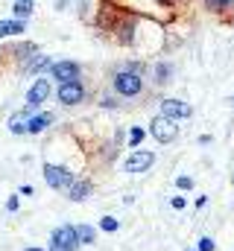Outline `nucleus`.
Wrapping results in <instances>:
<instances>
[{"label": "nucleus", "mask_w": 234, "mask_h": 251, "mask_svg": "<svg viewBox=\"0 0 234 251\" xmlns=\"http://www.w3.org/2000/svg\"><path fill=\"white\" fill-rule=\"evenodd\" d=\"M50 94H53L50 79H47V76H35V79H32V85H29V91H27V105H24V114H27V117L38 114V108L50 100Z\"/></svg>", "instance_id": "obj_1"}, {"label": "nucleus", "mask_w": 234, "mask_h": 251, "mask_svg": "<svg viewBox=\"0 0 234 251\" xmlns=\"http://www.w3.org/2000/svg\"><path fill=\"white\" fill-rule=\"evenodd\" d=\"M112 35H115V41L120 44V47H132L135 38H138V15L123 9V15L117 18L115 29H112Z\"/></svg>", "instance_id": "obj_2"}, {"label": "nucleus", "mask_w": 234, "mask_h": 251, "mask_svg": "<svg viewBox=\"0 0 234 251\" xmlns=\"http://www.w3.org/2000/svg\"><path fill=\"white\" fill-rule=\"evenodd\" d=\"M112 88H115V94L120 97H141L144 94V76H138V73H129V70H117L115 76H112Z\"/></svg>", "instance_id": "obj_3"}, {"label": "nucleus", "mask_w": 234, "mask_h": 251, "mask_svg": "<svg viewBox=\"0 0 234 251\" xmlns=\"http://www.w3.org/2000/svg\"><path fill=\"white\" fill-rule=\"evenodd\" d=\"M41 176H44V181H47L50 190H67L70 181L76 178L73 170L64 167V164H44V167H41Z\"/></svg>", "instance_id": "obj_4"}, {"label": "nucleus", "mask_w": 234, "mask_h": 251, "mask_svg": "<svg viewBox=\"0 0 234 251\" xmlns=\"http://www.w3.org/2000/svg\"><path fill=\"white\" fill-rule=\"evenodd\" d=\"M85 97H88V91H85L82 82H61V85L56 88V100L61 102V105H67V108L85 102Z\"/></svg>", "instance_id": "obj_5"}, {"label": "nucleus", "mask_w": 234, "mask_h": 251, "mask_svg": "<svg viewBox=\"0 0 234 251\" xmlns=\"http://www.w3.org/2000/svg\"><path fill=\"white\" fill-rule=\"evenodd\" d=\"M50 76L56 79L58 85H61V82H82V67H79V62L61 59V62L50 64Z\"/></svg>", "instance_id": "obj_6"}, {"label": "nucleus", "mask_w": 234, "mask_h": 251, "mask_svg": "<svg viewBox=\"0 0 234 251\" xmlns=\"http://www.w3.org/2000/svg\"><path fill=\"white\" fill-rule=\"evenodd\" d=\"M152 164H155V155L149 149H132V155L123 161V170L132 173V176H138V173H146Z\"/></svg>", "instance_id": "obj_7"}, {"label": "nucleus", "mask_w": 234, "mask_h": 251, "mask_svg": "<svg viewBox=\"0 0 234 251\" xmlns=\"http://www.w3.org/2000/svg\"><path fill=\"white\" fill-rule=\"evenodd\" d=\"M149 134L158 140V143H173L176 137H178V128H176V120H167V117H155L152 123H149Z\"/></svg>", "instance_id": "obj_8"}, {"label": "nucleus", "mask_w": 234, "mask_h": 251, "mask_svg": "<svg viewBox=\"0 0 234 251\" xmlns=\"http://www.w3.org/2000/svg\"><path fill=\"white\" fill-rule=\"evenodd\" d=\"M158 114L167 120H187L193 114V108L181 100H158Z\"/></svg>", "instance_id": "obj_9"}, {"label": "nucleus", "mask_w": 234, "mask_h": 251, "mask_svg": "<svg viewBox=\"0 0 234 251\" xmlns=\"http://www.w3.org/2000/svg\"><path fill=\"white\" fill-rule=\"evenodd\" d=\"M50 243H58V246H64L67 251H79V240H76V228L73 225H58V228H53Z\"/></svg>", "instance_id": "obj_10"}, {"label": "nucleus", "mask_w": 234, "mask_h": 251, "mask_svg": "<svg viewBox=\"0 0 234 251\" xmlns=\"http://www.w3.org/2000/svg\"><path fill=\"white\" fill-rule=\"evenodd\" d=\"M50 64H53L50 56L35 53L32 59H27V62L21 64V73H27V76H41V73H47V70H50Z\"/></svg>", "instance_id": "obj_11"}, {"label": "nucleus", "mask_w": 234, "mask_h": 251, "mask_svg": "<svg viewBox=\"0 0 234 251\" xmlns=\"http://www.w3.org/2000/svg\"><path fill=\"white\" fill-rule=\"evenodd\" d=\"M64 193H67L70 201H85V199L94 193V184H91V178H73L70 187L64 190Z\"/></svg>", "instance_id": "obj_12"}, {"label": "nucleus", "mask_w": 234, "mask_h": 251, "mask_svg": "<svg viewBox=\"0 0 234 251\" xmlns=\"http://www.w3.org/2000/svg\"><path fill=\"white\" fill-rule=\"evenodd\" d=\"M35 53H38V44H35V41H18L12 50H6V56H9V59H15L18 64H24L27 59H32Z\"/></svg>", "instance_id": "obj_13"}, {"label": "nucleus", "mask_w": 234, "mask_h": 251, "mask_svg": "<svg viewBox=\"0 0 234 251\" xmlns=\"http://www.w3.org/2000/svg\"><path fill=\"white\" fill-rule=\"evenodd\" d=\"M53 126V114L50 111H38V114H32L29 120H27V134H41V131H47Z\"/></svg>", "instance_id": "obj_14"}, {"label": "nucleus", "mask_w": 234, "mask_h": 251, "mask_svg": "<svg viewBox=\"0 0 234 251\" xmlns=\"http://www.w3.org/2000/svg\"><path fill=\"white\" fill-rule=\"evenodd\" d=\"M27 32V21H15V18H3L0 21V41L3 38H18Z\"/></svg>", "instance_id": "obj_15"}, {"label": "nucleus", "mask_w": 234, "mask_h": 251, "mask_svg": "<svg viewBox=\"0 0 234 251\" xmlns=\"http://www.w3.org/2000/svg\"><path fill=\"white\" fill-rule=\"evenodd\" d=\"M32 12H35V0H15L12 3V18L15 21H27V18H32Z\"/></svg>", "instance_id": "obj_16"}, {"label": "nucleus", "mask_w": 234, "mask_h": 251, "mask_svg": "<svg viewBox=\"0 0 234 251\" xmlns=\"http://www.w3.org/2000/svg\"><path fill=\"white\" fill-rule=\"evenodd\" d=\"M152 82L155 85H167V82H173V64L170 62H155V67H152Z\"/></svg>", "instance_id": "obj_17"}, {"label": "nucleus", "mask_w": 234, "mask_h": 251, "mask_svg": "<svg viewBox=\"0 0 234 251\" xmlns=\"http://www.w3.org/2000/svg\"><path fill=\"white\" fill-rule=\"evenodd\" d=\"M76 228V240H79V246H94L97 243V228L94 225H73Z\"/></svg>", "instance_id": "obj_18"}, {"label": "nucleus", "mask_w": 234, "mask_h": 251, "mask_svg": "<svg viewBox=\"0 0 234 251\" xmlns=\"http://www.w3.org/2000/svg\"><path fill=\"white\" fill-rule=\"evenodd\" d=\"M205 9L214 12V15H220V18H226L234 9V0H205Z\"/></svg>", "instance_id": "obj_19"}, {"label": "nucleus", "mask_w": 234, "mask_h": 251, "mask_svg": "<svg viewBox=\"0 0 234 251\" xmlns=\"http://www.w3.org/2000/svg\"><path fill=\"white\" fill-rule=\"evenodd\" d=\"M27 120H29V117H27L24 111H15V114L9 117V131H12V134H27Z\"/></svg>", "instance_id": "obj_20"}, {"label": "nucleus", "mask_w": 234, "mask_h": 251, "mask_svg": "<svg viewBox=\"0 0 234 251\" xmlns=\"http://www.w3.org/2000/svg\"><path fill=\"white\" fill-rule=\"evenodd\" d=\"M144 137H146V131H144L141 126H132V128H129V146H132V149H138V146L144 143Z\"/></svg>", "instance_id": "obj_21"}, {"label": "nucleus", "mask_w": 234, "mask_h": 251, "mask_svg": "<svg viewBox=\"0 0 234 251\" xmlns=\"http://www.w3.org/2000/svg\"><path fill=\"white\" fill-rule=\"evenodd\" d=\"M117 228H120V222H117L115 216H103V219H100V231H106V234H115Z\"/></svg>", "instance_id": "obj_22"}, {"label": "nucleus", "mask_w": 234, "mask_h": 251, "mask_svg": "<svg viewBox=\"0 0 234 251\" xmlns=\"http://www.w3.org/2000/svg\"><path fill=\"white\" fill-rule=\"evenodd\" d=\"M176 187L178 190H193V178H190V176H178V178H176Z\"/></svg>", "instance_id": "obj_23"}, {"label": "nucleus", "mask_w": 234, "mask_h": 251, "mask_svg": "<svg viewBox=\"0 0 234 251\" xmlns=\"http://www.w3.org/2000/svg\"><path fill=\"white\" fill-rule=\"evenodd\" d=\"M18 207H21V199L18 196H9L6 199V213H18Z\"/></svg>", "instance_id": "obj_24"}, {"label": "nucleus", "mask_w": 234, "mask_h": 251, "mask_svg": "<svg viewBox=\"0 0 234 251\" xmlns=\"http://www.w3.org/2000/svg\"><path fill=\"white\" fill-rule=\"evenodd\" d=\"M214 249H217V243H214L211 237H202L199 246H196V251H214Z\"/></svg>", "instance_id": "obj_25"}, {"label": "nucleus", "mask_w": 234, "mask_h": 251, "mask_svg": "<svg viewBox=\"0 0 234 251\" xmlns=\"http://www.w3.org/2000/svg\"><path fill=\"white\" fill-rule=\"evenodd\" d=\"M100 105H103V108H117V100H115V97H103V100H100Z\"/></svg>", "instance_id": "obj_26"}, {"label": "nucleus", "mask_w": 234, "mask_h": 251, "mask_svg": "<svg viewBox=\"0 0 234 251\" xmlns=\"http://www.w3.org/2000/svg\"><path fill=\"white\" fill-rule=\"evenodd\" d=\"M170 204H173L176 210H181V207H184L187 201H184V196H173V201H170Z\"/></svg>", "instance_id": "obj_27"}, {"label": "nucleus", "mask_w": 234, "mask_h": 251, "mask_svg": "<svg viewBox=\"0 0 234 251\" xmlns=\"http://www.w3.org/2000/svg\"><path fill=\"white\" fill-rule=\"evenodd\" d=\"M32 193H35V190L29 187V184H24V187H21V196H32Z\"/></svg>", "instance_id": "obj_28"}, {"label": "nucleus", "mask_w": 234, "mask_h": 251, "mask_svg": "<svg viewBox=\"0 0 234 251\" xmlns=\"http://www.w3.org/2000/svg\"><path fill=\"white\" fill-rule=\"evenodd\" d=\"M67 9V0H56V12H64Z\"/></svg>", "instance_id": "obj_29"}, {"label": "nucleus", "mask_w": 234, "mask_h": 251, "mask_svg": "<svg viewBox=\"0 0 234 251\" xmlns=\"http://www.w3.org/2000/svg\"><path fill=\"white\" fill-rule=\"evenodd\" d=\"M47 251H67V249H64V246H58V243H50V249H47Z\"/></svg>", "instance_id": "obj_30"}, {"label": "nucleus", "mask_w": 234, "mask_h": 251, "mask_svg": "<svg viewBox=\"0 0 234 251\" xmlns=\"http://www.w3.org/2000/svg\"><path fill=\"white\" fill-rule=\"evenodd\" d=\"M6 59H9V56H6V50H3V47H0V64L6 62Z\"/></svg>", "instance_id": "obj_31"}, {"label": "nucleus", "mask_w": 234, "mask_h": 251, "mask_svg": "<svg viewBox=\"0 0 234 251\" xmlns=\"http://www.w3.org/2000/svg\"><path fill=\"white\" fill-rule=\"evenodd\" d=\"M24 251H44V249H35V246H29V249H24Z\"/></svg>", "instance_id": "obj_32"}, {"label": "nucleus", "mask_w": 234, "mask_h": 251, "mask_svg": "<svg viewBox=\"0 0 234 251\" xmlns=\"http://www.w3.org/2000/svg\"><path fill=\"white\" fill-rule=\"evenodd\" d=\"M232 187H234V173H232Z\"/></svg>", "instance_id": "obj_33"}, {"label": "nucleus", "mask_w": 234, "mask_h": 251, "mask_svg": "<svg viewBox=\"0 0 234 251\" xmlns=\"http://www.w3.org/2000/svg\"><path fill=\"white\" fill-rule=\"evenodd\" d=\"M184 251H196V249H184Z\"/></svg>", "instance_id": "obj_34"}, {"label": "nucleus", "mask_w": 234, "mask_h": 251, "mask_svg": "<svg viewBox=\"0 0 234 251\" xmlns=\"http://www.w3.org/2000/svg\"><path fill=\"white\" fill-rule=\"evenodd\" d=\"M232 102H234V100H232Z\"/></svg>", "instance_id": "obj_35"}]
</instances>
